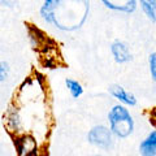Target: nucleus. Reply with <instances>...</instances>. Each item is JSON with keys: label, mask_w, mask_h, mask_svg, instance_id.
I'll use <instances>...</instances> for the list:
<instances>
[{"label": "nucleus", "mask_w": 156, "mask_h": 156, "mask_svg": "<svg viewBox=\"0 0 156 156\" xmlns=\"http://www.w3.org/2000/svg\"><path fill=\"white\" fill-rule=\"evenodd\" d=\"M89 11V0H44L41 16L58 30L74 31L85 23Z\"/></svg>", "instance_id": "obj_1"}, {"label": "nucleus", "mask_w": 156, "mask_h": 156, "mask_svg": "<svg viewBox=\"0 0 156 156\" xmlns=\"http://www.w3.org/2000/svg\"><path fill=\"white\" fill-rule=\"evenodd\" d=\"M108 121H109V129L119 138H126L134 130L133 117L130 116L129 111L124 105L117 104L112 107V109L108 113Z\"/></svg>", "instance_id": "obj_2"}, {"label": "nucleus", "mask_w": 156, "mask_h": 156, "mask_svg": "<svg viewBox=\"0 0 156 156\" xmlns=\"http://www.w3.org/2000/svg\"><path fill=\"white\" fill-rule=\"evenodd\" d=\"M112 130L103 125L94 126L87 134V139L91 144L99 148H108L112 144Z\"/></svg>", "instance_id": "obj_3"}, {"label": "nucleus", "mask_w": 156, "mask_h": 156, "mask_svg": "<svg viewBox=\"0 0 156 156\" xmlns=\"http://www.w3.org/2000/svg\"><path fill=\"white\" fill-rule=\"evenodd\" d=\"M14 147L18 156H38V143L29 134L14 136Z\"/></svg>", "instance_id": "obj_4"}, {"label": "nucleus", "mask_w": 156, "mask_h": 156, "mask_svg": "<svg viewBox=\"0 0 156 156\" xmlns=\"http://www.w3.org/2000/svg\"><path fill=\"white\" fill-rule=\"evenodd\" d=\"M111 52H112V56H113L115 61L119 62V64L128 62L131 58V53L129 51V47L121 41H116V42L112 43Z\"/></svg>", "instance_id": "obj_5"}, {"label": "nucleus", "mask_w": 156, "mask_h": 156, "mask_svg": "<svg viewBox=\"0 0 156 156\" xmlns=\"http://www.w3.org/2000/svg\"><path fill=\"white\" fill-rule=\"evenodd\" d=\"M109 92L111 95L117 99L120 103H122L125 105H130L133 107L136 104V98L131 94V92L126 91L122 86H119V85H112L109 87Z\"/></svg>", "instance_id": "obj_6"}, {"label": "nucleus", "mask_w": 156, "mask_h": 156, "mask_svg": "<svg viewBox=\"0 0 156 156\" xmlns=\"http://www.w3.org/2000/svg\"><path fill=\"white\" fill-rule=\"evenodd\" d=\"M101 3L112 11L131 13L136 8V0H101Z\"/></svg>", "instance_id": "obj_7"}, {"label": "nucleus", "mask_w": 156, "mask_h": 156, "mask_svg": "<svg viewBox=\"0 0 156 156\" xmlns=\"http://www.w3.org/2000/svg\"><path fill=\"white\" fill-rule=\"evenodd\" d=\"M139 152L142 156H156V130L151 131L140 143Z\"/></svg>", "instance_id": "obj_8"}, {"label": "nucleus", "mask_w": 156, "mask_h": 156, "mask_svg": "<svg viewBox=\"0 0 156 156\" xmlns=\"http://www.w3.org/2000/svg\"><path fill=\"white\" fill-rule=\"evenodd\" d=\"M140 8L151 22H156V0H140Z\"/></svg>", "instance_id": "obj_9"}, {"label": "nucleus", "mask_w": 156, "mask_h": 156, "mask_svg": "<svg viewBox=\"0 0 156 156\" xmlns=\"http://www.w3.org/2000/svg\"><path fill=\"white\" fill-rule=\"evenodd\" d=\"M65 85L68 87V90H69V92L72 94V96L76 98V99L83 94V87H82V85L78 81L72 80V78H66V80H65Z\"/></svg>", "instance_id": "obj_10"}, {"label": "nucleus", "mask_w": 156, "mask_h": 156, "mask_svg": "<svg viewBox=\"0 0 156 156\" xmlns=\"http://www.w3.org/2000/svg\"><path fill=\"white\" fill-rule=\"evenodd\" d=\"M148 64H150V73L152 80L156 82V52H152L148 57Z\"/></svg>", "instance_id": "obj_11"}, {"label": "nucleus", "mask_w": 156, "mask_h": 156, "mask_svg": "<svg viewBox=\"0 0 156 156\" xmlns=\"http://www.w3.org/2000/svg\"><path fill=\"white\" fill-rule=\"evenodd\" d=\"M7 76H8V64L5 61H2L0 62V81L4 82L7 80Z\"/></svg>", "instance_id": "obj_12"}, {"label": "nucleus", "mask_w": 156, "mask_h": 156, "mask_svg": "<svg viewBox=\"0 0 156 156\" xmlns=\"http://www.w3.org/2000/svg\"><path fill=\"white\" fill-rule=\"evenodd\" d=\"M17 3L18 0H2V5L8 8H13L14 5H17Z\"/></svg>", "instance_id": "obj_13"}, {"label": "nucleus", "mask_w": 156, "mask_h": 156, "mask_svg": "<svg viewBox=\"0 0 156 156\" xmlns=\"http://www.w3.org/2000/svg\"><path fill=\"white\" fill-rule=\"evenodd\" d=\"M94 156H100V155H94Z\"/></svg>", "instance_id": "obj_14"}]
</instances>
